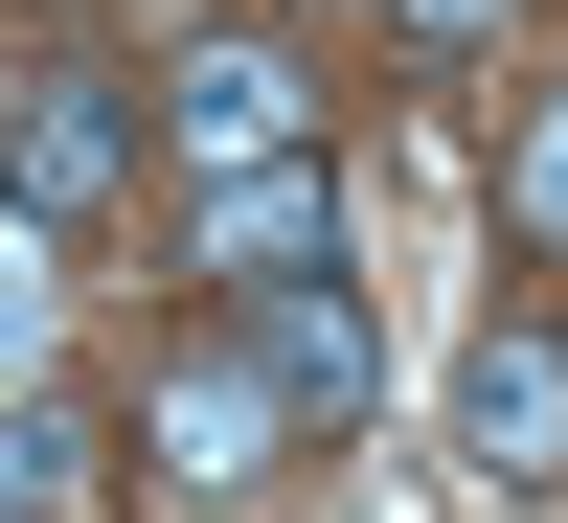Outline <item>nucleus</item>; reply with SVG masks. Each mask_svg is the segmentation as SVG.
<instances>
[{
  "label": "nucleus",
  "instance_id": "obj_7",
  "mask_svg": "<svg viewBox=\"0 0 568 523\" xmlns=\"http://www.w3.org/2000/svg\"><path fill=\"white\" fill-rule=\"evenodd\" d=\"M91 501H114V410L23 364V388H0V523H91Z\"/></svg>",
  "mask_w": 568,
  "mask_h": 523
},
{
  "label": "nucleus",
  "instance_id": "obj_4",
  "mask_svg": "<svg viewBox=\"0 0 568 523\" xmlns=\"http://www.w3.org/2000/svg\"><path fill=\"white\" fill-rule=\"evenodd\" d=\"M227 342L273 364V410H296V433H364V388H387V319H364V273H342V251L251 273V296H227Z\"/></svg>",
  "mask_w": 568,
  "mask_h": 523
},
{
  "label": "nucleus",
  "instance_id": "obj_3",
  "mask_svg": "<svg viewBox=\"0 0 568 523\" xmlns=\"http://www.w3.org/2000/svg\"><path fill=\"white\" fill-rule=\"evenodd\" d=\"M0 205L23 228H114L136 205V69H23L0 91Z\"/></svg>",
  "mask_w": 568,
  "mask_h": 523
},
{
  "label": "nucleus",
  "instance_id": "obj_2",
  "mask_svg": "<svg viewBox=\"0 0 568 523\" xmlns=\"http://www.w3.org/2000/svg\"><path fill=\"white\" fill-rule=\"evenodd\" d=\"M318 137V69L273 23H182L160 69H136V160H182V182H227V160H296Z\"/></svg>",
  "mask_w": 568,
  "mask_h": 523
},
{
  "label": "nucleus",
  "instance_id": "obj_6",
  "mask_svg": "<svg viewBox=\"0 0 568 523\" xmlns=\"http://www.w3.org/2000/svg\"><path fill=\"white\" fill-rule=\"evenodd\" d=\"M296 251H342V182H318V137H296V160H227L205 205H182V273H205V296H251V273H296Z\"/></svg>",
  "mask_w": 568,
  "mask_h": 523
},
{
  "label": "nucleus",
  "instance_id": "obj_1",
  "mask_svg": "<svg viewBox=\"0 0 568 523\" xmlns=\"http://www.w3.org/2000/svg\"><path fill=\"white\" fill-rule=\"evenodd\" d=\"M296 455H318V433L273 410V364L227 342V319H205V342H160V388L114 410V479H182V501H273Z\"/></svg>",
  "mask_w": 568,
  "mask_h": 523
},
{
  "label": "nucleus",
  "instance_id": "obj_10",
  "mask_svg": "<svg viewBox=\"0 0 568 523\" xmlns=\"http://www.w3.org/2000/svg\"><path fill=\"white\" fill-rule=\"evenodd\" d=\"M387 23L433 46V69H455V46H500V23H524V0H387Z\"/></svg>",
  "mask_w": 568,
  "mask_h": 523
},
{
  "label": "nucleus",
  "instance_id": "obj_8",
  "mask_svg": "<svg viewBox=\"0 0 568 523\" xmlns=\"http://www.w3.org/2000/svg\"><path fill=\"white\" fill-rule=\"evenodd\" d=\"M500 251H546V273H568V91L500 137Z\"/></svg>",
  "mask_w": 568,
  "mask_h": 523
},
{
  "label": "nucleus",
  "instance_id": "obj_9",
  "mask_svg": "<svg viewBox=\"0 0 568 523\" xmlns=\"http://www.w3.org/2000/svg\"><path fill=\"white\" fill-rule=\"evenodd\" d=\"M45 319H69V228H23V205H0V388L45 364Z\"/></svg>",
  "mask_w": 568,
  "mask_h": 523
},
{
  "label": "nucleus",
  "instance_id": "obj_5",
  "mask_svg": "<svg viewBox=\"0 0 568 523\" xmlns=\"http://www.w3.org/2000/svg\"><path fill=\"white\" fill-rule=\"evenodd\" d=\"M455 479H500V501L568 479V319H500V342L455 364Z\"/></svg>",
  "mask_w": 568,
  "mask_h": 523
}]
</instances>
